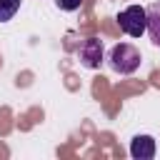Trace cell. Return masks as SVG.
<instances>
[{
	"label": "cell",
	"mask_w": 160,
	"mask_h": 160,
	"mask_svg": "<svg viewBox=\"0 0 160 160\" xmlns=\"http://www.w3.org/2000/svg\"><path fill=\"white\" fill-rule=\"evenodd\" d=\"M110 68L115 70V72H120V75H130V72H135L138 68H140V62H142V55H140V50L135 48V45H130V42H118L112 50H110Z\"/></svg>",
	"instance_id": "obj_1"
},
{
	"label": "cell",
	"mask_w": 160,
	"mask_h": 160,
	"mask_svg": "<svg viewBox=\"0 0 160 160\" xmlns=\"http://www.w3.org/2000/svg\"><path fill=\"white\" fill-rule=\"evenodd\" d=\"M145 15H148V32H150V40L160 48V0H155L150 8H145Z\"/></svg>",
	"instance_id": "obj_5"
},
{
	"label": "cell",
	"mask_w": 160,
	"mask_h": 160,
	"mask_svg": "<svg viewBox=\"0 0 160 160\" xmlns=\"http://www.w3.org/2000/svg\"><path fill=\"white\" fill-rule=\"evenodd\" d=\"M55 2H58V8L65 10V12H72V10H78V8L82 5V0H55Z\"/></svg>",
	"instance_id": "obj_7"
},
{
	"label": "cell",
	"mask_w": 160,
	"mask_h": 160,
	"mask_svg": "<svg viewBox=\"0 0 160 160\" xmlns=\"http://www.w3.org/2000/svg\"><path fill=\"white\" fill-rule=\"evenodd\" d=\"M130 155L135 160H152L155 158V138L150 135H135L130 142Z\"/></svg>",
	"instance_id": "obj_4"
},
{
	"label": "cell",
	"mask_w": 160,
	"mask_h": 160,
	"mask_svg": "<svg viewBox=\"0 0 160 160\" xmlns=\"http://www.w3.org/2000/svg\"><path fill=\"white\" fill-rule=\"evenodd\" d=\"M118 22H120V30L130 38H140L145 30H148V15H145V8L142 5H128L120 15H118Z\"/></svg>",
	"instance_id": "obj_2"
},
{
	"label": "cell",
	"mask_w": 160,
	"mask_h": 160,
	"mask_svg": "<svg viewBox=\"0 0 160 160\" xmlns=\"http://www.w3.org/2000/svg\"><path fill=\"white\" fill-rule=\"evenodd\" d=\"M78 55H80V62L85 68H100V62H102V40H98V38L82 40Z\"/></svg>",
	"instance_id": "obj_3"
},
{
	"label": "cell",
	"mask_w": 160,
	"mask_h": 160,
	"mask_svg": "<svg viewBox=\"0 0 160 160\" xmlns=\"http://www.w3.org/2000/svg\"><path fill=\"white\" fill-rule=\"evenodd\" d=\"M20 10V0H0V22H8Z\"/></svg>",
	"instance_id": "obj_6"
}]
</instances>
